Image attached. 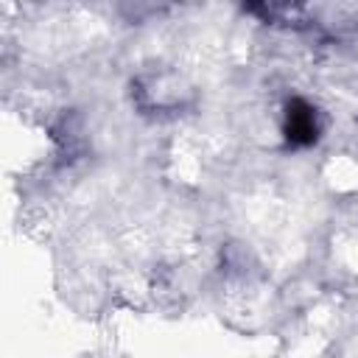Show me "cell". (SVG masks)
<instances>
[{"mask_svg": "<svg viewBox=\"0 0 358 358\" xmlns=\"http://www.w3.org/2000/svg\"><path fill=\"white\" fill-rule=\"evenodd\" d=\"M319 134V123H316V112L305 103V101H291L288 103V115H285V137L291 145H308L313 143Z\"/></svg>", "mask_w": 358, "mask_h": 358, "instance_id": "obj_1", "label": "cell"}]
</instances>
